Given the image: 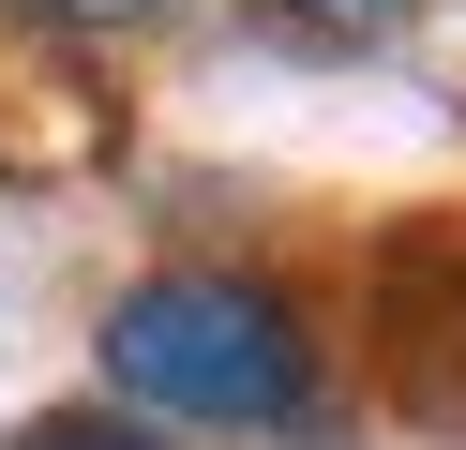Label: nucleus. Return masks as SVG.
I'll return each mask as SVG.
<instances>
[{
	"label": "nucleus",
	"instance_id": "f257e3e1",
	"mask_svg": "<svg viewBox=\"0 0 466 450\" xmlns=\"http://www.w3.org/2000/svg\"><path fill=\"white\" fill-rule=\"evenodd\" d=\"M106 375L166 420H301L316 405V345L271 285L241 270H151L106 315Z\"/></svg>",
	"mask_w": 466,
	"mask_h": 450
},
{
	"label": "nucleus",
	"instance_id": "f03ea898",
	"mask_svg": "<svg viewBox=\"0 0 466 450\" xmlns=\"http://www.w3.org/2000/svg\"><path fill=\"white\" fill-rule=\"evenodd\" d=\"M286 30H301V45H391L406 15H421V0H271Z\"/></svg>",
	"mask_w": 466,
	"mask_h": 450
},
{
	"label": "nucleus",
	"instance_id": "7ed1b4c3",
	"mask_svg": "<svg viewBox=\"0 0 466 450\" xmlns=\"http://www.w3.org/2000/svg\"><path fill=\"white\" fill-rule=\"evenodd\" d=\"M15 450H151V435H136V420H31Z\"/></svg>",
	"mask_w": 466,
	"mask_h": 450
}]
</instances>
